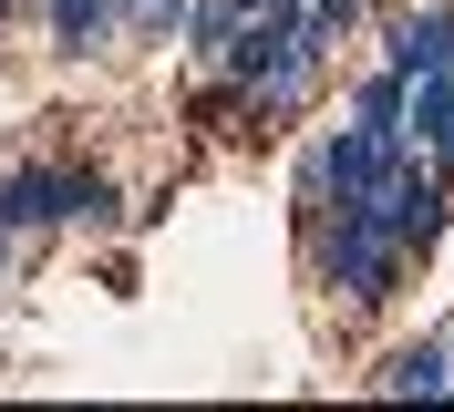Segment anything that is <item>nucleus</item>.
Here are the masks:
<instances>
[{"mask_svg": "<svg viewBox=\"0 0 454 412\" xmlns=\"http://www.w3.org/2000/svg\"><path fill=\"white\" fill-rule=\"evenodd\" d=\"M0 227L11 237H114V227H135V196L114 186L93 155H21V165H0Z\"/></svg>", "mask_w": 454, "mask_h": 412, "instance_id": "obj_1", "label": "nucleus"}, {"mask_svg": "<svg viewBox=\"0 0 454 412\" xmlns=\"http://www.w3.org/2000/svg\"><path fill=\"white\" fill-rule=\"evenodd\" d=\"M289 237H300V278H310L331 309H351V320H372V309H393L403 289H413V258L382 237V217H372L362 196L331 206V217H310V227H289Z\"/></svg>", "mask_w": 454, "mask_h": 412, "instance_id": "obj_2", "label": "nucleus"}, {"mask_svg": "<svg viewBox=\"0 0 454 412\" xmlns=\"http://www.w3.org/2000/svg\"><path fill=\"white\" fill-rule=\"evenodd\" d=\"M362 42H372V62H393L403 82H424V73L454 62V0H382Z\"/></svg>", "mask_w": 454, "mask_h": 412, "instance_id": "obj_3", "label": "nucleus"}, {"mask_svg": "<svg viewBox=\"0 0 454 412\" xmlns=\"http://www.w3.org/2000/svg\"><path fill=\"white\" fill-rule=\"evenodd\" d=\"M362 392L382 402H454V330H413V340H382L362 371Z\"/></svg>", "mask_w": 454, "mask_h": 412, "instance_id": "obj_4", "label": "nucleus"}, {"mask_svg": "<svg viewBox=\"0 0 454 412\" xmlns=\"http://www.w3.org/2000/svg\"><path fill=\"white\" fill-rule=\"evenodd\" d=\"M176 113H186V135H197V144H258V135H269L238 73H186V104H176Z\"/></svg>", "mask_w": 454, "mask_h": 412, "instance_id": "obj_5", "label": "nucleus"}, {"mask_svg": "<svg viewBox=\"0 0 454 412\" xmlns=\"http://www.w3.org/2000/svg\"><path fill=\"white\" fill-rule=\"evenodd\" d=\"M42 52L52 62H104L114 52V0H42Z\"/></svg>", "mask_w": 454, "mask_h": 412, "instance_id": "obj_6", "label": "nucleus"}, {"mask_svg": "<svg viewBox=\"0 0 454 412\" xmlns=\"http://www.w3.org/2000/svg\"><path fill=\"white\" fill-rule=\"evenodd\" d=\"M403 135H413V144H424V155L454 175V73H424V82H413V104H403Z\"/></svg>", "mask_w": 454, "mask_h": 412, "instance_id": "obj_7", "label": "nucleus"}, {"mask_svg": "<svg viewBox=\"0 0 454 412\" xmlns=\"http://www.w3.org/2000/svg\"><path fill=\"white\" fill-rule=\"evenodd\" d=\"M186 0H114V52H176Z\"/></svg>", "mask_w": 454, "mask_h": 412, "instance_id": "obj_8", "label": "nucleus"}, {"mask_svg": "<svg viewBox=\"0 0 454 412\" xmlns=\"http://www.w3.org/2000/svg\"><path fill=\"white\" fill-rule=\"evenodd\" d=\"M403 104H413V82H403L393 62H362V73H351V124H372V135H403Z\"/></svg>", "mask_w": 454, "mask_h": 412, "instance_id": "obj_9", "label": "nucleus"}, {"mask_svg": "<svg viewBox=\"0 0 454 412\" xmlns=\"http://www.w3.org/2000/svg\"><path fill=\"white\" fill-rule=\"evenodd\" d=\"M310 11H320V21L340 31V42H362V31H372V11H382V0H310Z\"/></svg>", "mask_w": 454, "mask_h": 412, "instance_id": "obj_10", "label": "nucleus"}, {"mask_svg": "<svg viewBox=\"0 0 454 412\" xmlns=\"http://www.w3.org/2000/svg\"><path fill=\"white\" fill-rule=\"evenodd\" d=\"M11 268H21V237H11V227H0V289H11Z\"/></svg>", "mask_w": 454, "mask_h": 412, "instance_id": "obj_11", "label": "nucleus"}, {"mask_svg": "<svg viewBox=\"0 0 454 412\" xmlns=\"http://www.w3.org/2000/svg\"><path fill=\"white\" fill-rule=\"evenodd\" d=\"M21 11H42V0H0V31H11V21H21Z\"/></svg>", "mask_w": 454, "mask_h": 412, "instance_id": "obj_12", "label": "nucleus"}, {"mask_svg": "<svg viewBox=\"0 0 454 412\" xmlns=\"http://www.w3.org/2000/svg\"><path fill=\"white\" fill-rule=\"evenodd\" d=\"M227 11H238V21H258V11H279V0H227Z\"/></svg>", "mask_w": 454, "mask_h": 412, "instance_id": "obj_13", "label": "nucleus"}, {"mask_svg": "<svg viewBox=\"0 0 454 412\" xmlns=\"http://www.w3.org/2000/svg\"><path fill=\"white\" fill-rule=\"evenodd\" d=\"M444 73H454V62H444Z\"/></svg>", "mask_w": 454, "mask_h": 412, "instance_id": "obj_14", "label": "nucleus"}]
</instances>
